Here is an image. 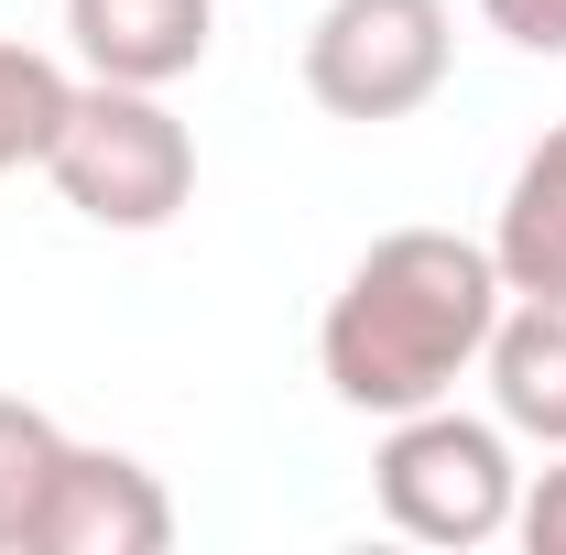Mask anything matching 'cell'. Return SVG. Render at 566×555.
<instances>
[{"instance_id": "7", "label": "cell", "mask_w": 566, "mask_h": 555, "mask_svg": "<svg viewBox=\"0 0 566 555\" xmlns=\"http://www.w3.org/2000/svg\"><path fill=\"white\" fill-rule=\"evenodd\" d=\"M480 370H491V415L512 436L566 447V294H512Z\"/></svg>"}, {"instance_id": "4", "label": "cell", "mask_w": 566, "mask_h": 555, "mask_svg": "<svg viewBox=\"0 0 566 555\" xmlns=\"http://www.w3.org/2000/svg\"><path fill=\"white\" fill-rule=\"evenodd\" d=\"M458 66L447 0H327L305 22V98L327 121H415Z\"/></svg>"}, {"instance_id": "9", "label": "cell", "mask_w": 566, "mask_h": 555, "mask_svg": "<svg viewBox=\"0 0 566 555\" xmlns=\"http://www.w3.org/2000/svg\"><path fill=\"white\" fill-rule=\"evenodd\" d=\"M66 425L22 392H0V555H33V523L55 501V469H66Z\"/></svg>"}, {"instance_id": "2", "label": "cell", "mask_w": 566, "mask_h": 555, "mask_svg": "<svg viewBox=\"0 0 566 555\" xmlns=\"http://www.w3.org/2000/svg\"><path fill=\"white\" fill-rule=\"evenodd\" d=\"M44 186L87 229H164V218H186V197H197V132L164 109V87L76 76L66 121L44 142Z\"/></svg>"}, {"instance_id": "11", "label": "cell", "mask_w": 566, "mask_h": 555, "mask_svg": "<svg viewBox=\"0 0 566 555\" xmlns=\"http://www.w3.org/2000/svg\"><path fill=\"white\" fill-rule=\"evenodd\" d=\"M512 534L534 555H566V447H556V469H523V501H512Z\"/></svg>"}, {"instance_id": "5", "label": "cell", "mask_w": 566, "mask_h": 555, "mask_svg": "<svg viewBox=\"0 0 566 555\" xmlns=\"http://www.w3.org/2000/svg\"><path fill=\"white\" fill-rule=\"evenodd\" d=\"M164 545H175V501L132 447H66L33 555H164Z\"/></svg>"}, {"instance_id": "6", "label": "cell", "mask_w": 566, "mask_h": 555, "mask_svg": "<svg viewBox=\"0 0 566 555\" xmlns=\"http://www.w3.org/2000/svg\"><path fill=\"white\" fill-rule=\"evenodd\" d=\"M66 44L87 76L120 87H175L208 66L218 44V0H66Z\"/></svg>"}, {"instance_id": "10", "label": "cell", "mask_w": 566, "mask_h": 555, "mask_svg": "<svg viewBox=\"0 0 566 555\" xmlns=\"http://www.w3.org/2000/svg\"><path fill=\"white\" fill-rule=\"evenodd\" d=\"M76 76L44 55V44H11L0 33V175H22V164H44V142L66 121Z\"/></svg>"}, {"instance_id": "3", "label": "cell", "mask_w": 566, "mask_h": 555, "mask_svg": "<svg viewBox=\"0 0 566 555\" xmlns=\"http://www.w3.org/2000/svg\"><path fill=\"white\" fill-rule=\"evenodd\" d=\"M370 490H381V523L415 534V545H501L512 534V501H523V469H512V425L501 415H458V404H424V415H392L381 458H370Z\"/></svg>"}, {"instance_id": "1", "label": "cell", "mask_w": 566, "mask_h": 555, "mask_svg": "<svg viewBox=\"0 0 566 555\" xmlns=\"http://www.w3.org/2000/svg\"><path fill=\"white\" fill-rule=\"evenodd\" d=\"M501 305H512V283H501L491 240L381 229L349 262V283L327 294V316H316V370L349 415H381V425L424 415L480 370Z\"/></svg>"}, {"instance_id": "12", "label": "cell", "mask_w": 566, "mask_h": 555, "mask_svg": "<svg viewBox=\"0 0 566 555\" xmlns=\"http://www.w3.org/2000/svg\"><path fill=\"white\" fill-rule=\"evenodd\" d=\"M480 22L523 55H566V0H480Z\"/></svg>"}, {"instance_id": "8", "label": "cell", "mask_w": 566, "mask_h": 555, "mask_svg": "<svg viewBox=\"0 0 566 555\" xmlns=\"http://www.w3.org/2000/svg\"><path fill=\"white\" fill-rule=\"evenodd\" d=\"M491 262L512 294H566V121L501 186V218H491Z\"/></svg>"}]
</instances>
